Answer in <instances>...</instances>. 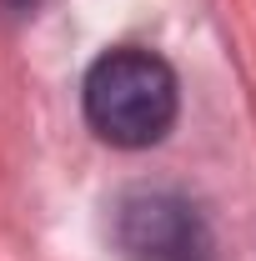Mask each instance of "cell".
Masks as SVG:
<instances>
[{"instance_id":"cell-2","label":"cell","mask_w":256,"mask_h":261,"mask_svg":"<svg viewBox=\"0 0 256 261\" xmlns=\"http://www.w3.org/2000/svg\"><path fill=\"white\" fill-rule=\"evenodd\" d=\"M116 246L126 261H201L206 226L176 191H131L116 201Z\"/></svg>"},{"instance_id":"cell-1","label":"cell","mask_w":256,"mask_h":261,"mask_svg":"<svg viewBox=\"0 0 256 261\" xmlns=\"http://www.w3.org/2000/svg\"><path fill=\"white\" fill-rule=\"evenodd\" d=\"M86 121L111 146H156L176 121V70L151 50H106L86 75Z\"/></svg>"}]
</instances>
